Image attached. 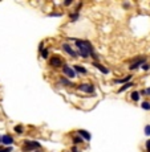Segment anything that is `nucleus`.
<instances>
[{
    "mask_svg": "<svg viewBox=\"0 0 150 152\" xmlns=\"http://www.w3.org/2000/svg\"><path fill=\"white\" fill-rule=\"evenodd\" d=\"M75 44L76 46L78 48V54L80 57L82 58H88L93 54L94 52V49H93V45L87 40H78V38H75Z\"/></svg>",
    "mask_w": 150,
    "mask_h": 152,
    "instance_id": "f257e3e1",
    "label": "nucleus"
},
{
    "mask_svg": "<svg viewBox=\"0 0 150 152\" xmlns=\"http://www.w3.org/2000/svg\"><path fill=\"white\" fill-rule=\"evenodd\" d=\"M41 147V144L39 142L35 140H25L23 146V151L24 152H31V151H37L39 148Z\"/></svg>",
    "mask_w": 150,
    "mask_h": 152,
    "instance_id": "f03ea898",
    "label": "nucleus"
},
{
    "mask_svg": "<svg viewBox=\"0 0 150 152\" xmlns=\"http://www.w3.org/2000/svg\"><path fill=\"white\" fill-rule=\"evenodd\" d=\"M146 63V57H137L136 60H133V62L129 65L130 70H136L138 68H142V66Z\"/></svg>",
    "mask_w": 150,
    "mask_h": 152,
    "instance_id": "7ed1b4c3",
    "label": "nucleus"
},
{
    "mask_svg": "<svg viewBox=\"0 0 150 152\" xmlns=\"http://www.w3.org/2000/svg\"><path fill=\"white\" fill-rule=\"evenodd\" d=\"M49 65L53 66V68H60V66L65 65V62H64V60L60 56H53V57L49 58Z\"/></svg>",
    "mask_w": 150,
    "mask_h": 152,
    "instance_id": "20e7f679",
    "label": "nucleus"
},
{
    "mask_svg": "<svg viewBox=\"0 0 150 152\" xmlns=\"http://www.w3.org/2000/svg\"><path fill=\"white\" fill-rule=\"evenodd\" d=\"M63 73H64V75H65L66 78H75L76 75H77L76 70L73 69V68H70L69 65H66V63L63 66Z\"/></svg>",
    "mask_w": 150,
    "mask_h": 152,
    "instance_id": "39448f33",
    "label": "nucleus"
},
{
    "mask_svg": "<svg viewBox=\"0 0 150 152\" xmlns=\"http://www.w3.org/2000/svg\"><path fill=\"white\" fill-rule=\"evenodd\" d=\"M77 89L80 91H84V93H88V94H92L94 93V86H93L92 83H80L77 86Z\"/></svg>",
    "mask_w": 150,
    "mask_h": 152,
    "instance_id": "423d86ee",
    "label": "nucleus"
},
{
    "mask_svg": "<svg viewBox=\"0 0 150 152\" xmlns=\"http://www.w3.org/2000/svg\"><path fill=\"white\" fill-rule=\"evenodd\" d=\"M63 49H64V52L68 53L70 57H75L76 58V57H78V56H80V54H78V52H76L75 49L70 46V44H68V43H64L63 44Z\"/></svg>",
    "mask_w": 150,
    "mask_h": 152,
    "instance_id": "0eeeda50",
    "label": "nucleus"
},
{
    "mask_svg": "<svg viewBox=\"0 0 150 152\" xmlns=\"http://www.w3.org/2000/svg\"><path fill=\"white\" fill-rule=\"evenodd\" d=\"M92 65L94 66L96 69H98V70H100V72H101V73H104V74H109V73H110V70L108 69L106 66L101 65V63H100V62H97V61H93V62H92Z\"/></svg>",
    "mask_w": 150,
    "mask_h": 152,
    "instance_id": "6e6552de",
    "label": "nucleus"
},
{
    "mask_svg": "<svg viewBox=\"0 0 150 152\" xmlns=\"http://www.w3.org/2000/svg\"><path fill=\"white\" fill-rule=\"evenodd\" d=\"M1 143L7 147H11L12 143H13V138H12L11 135H3L1 136Z\"/></svg>",
    "mask_w": 150,
    "mask_h": 152,
    "instance_id": "1a4fd4ad",
    "label": "nucleus"
},
{
    "mask_svg": "<svg viewBox=\"0 0 150 152\" xmlns=\"http://www.w3.org/2000/svg\"><path fill=\"white\" fill-rule=\"evenodd\" d=\"M77 134L80 135V136H81L82 139H84V140H87V142H89L90 139H92V135H90V132L85 131V130H78Z\"/></svg>",
    "mask_w": 150,
    "mask_h": 152,
    "instance_id": "9d476101",
    "label": "nucleus"
},
{
    "mask_svg": "<svg viewBox=\"0 0 150 152\" xmlns=\"http://www.w3.org/2000/svg\"><path fill=\"white\" fill-rule=\"evenodd\" d=\"M130 79H132V74H129L127 77H124V78H120V79H115L114 81V83H127V82H130Z\"/></svg>",
    "mask_w": 150,
    "mask_h": 152,
    "instance_id": "9b49d317",
    "label": "nucleus"
},
{
    "mask_svg": "<svg viewBox=\"0 0 150 152\" xmlns=\"http://www.w3.org/2000/svg\"><path fill=\"white\" fill-rule=\"evenodd\" d=\"M73 69L76 70V73H80V74H87L88 73V70L85 69V68H82V66H80V65H75L73 66Z\"/></svg>",
    "mask_w": 150,
    "mask_h": 152,
    "instance_id": "f8f14e48",
    "label": "nucleus"
},
{
    "mask_svg": "<svg viewBox=\"0 0 150 152\" xmlns=\"http://www.w3.org/2000/svg\"><path fill=\"white\" fill-rule=\"evenodd\" d=\"M134 86V83L132 82V81H130V82H127V83H125L124 86L122 87H120V90H118V93H124V91H126L127 89H130V87H133Z\"/></svg>",
    "mask_w": 150,
    "mask_h": 152,
    "instance_id": "ddd939ff",
    "label": "nucleus"
},
{
    "mask_svg": "<svg viewBox=\"0 0 150 152\" xmlns=\"http://www.w3.org/2000/svg\"><path fill=\"white\" fill-rule=\"evenodd\" d=\"M60 83H61V85H64V86H73L72 81H69L66 77H61L60 78Z\"/></svg>",
    "mask_w": 150,
    "mask_h": 152,
    "instance_id": "4468645a",
    "label": "nucleus"
},
{
    "mask_svg": "<svg viewBox=\"0 0 150 152\" xmlns=\"http://www.w3.org/2000/svg\"><path fill=\"white\" fill-rule=\"evenodd\" d=\"M130 98H132V100L137 102V100H139V98H141V93L139 91H133L132 95H130Z\"/></svg>",
    "mask_w": 150,
    "mask_h": 152,
    "instance_id": "2eb2a0df",
    "label": "nucleus"
},
{
    "mask_svg": "<svg viewBox=\"0 0 150 152\" xmlns=\"http://www.w3.org/2000/svg\"><path fill=\"white\" fill-rule=\"evenodd\" d=\"M72 140H73V143H75V144H81L82 142H84V139L81 138L80 135H77V136H73Z\"/></svg>",
    "mask_w": 150,
    "mask_h": 152,
    "instance_id": "dca6fc26",
    "label": "nucleus"
},
{
    "mask_svg": "<svg viewBox=\"0 0 150 152\" xmlns=\"http://www.w3.org/2000/svg\"><path fill=\"white\" fill-rule=\"evenodd\" d=\"M23 131H24V127L21 126V124H18V126H15V132H16V134H21Z\"/></svg>",
    "mask_w": 150,
    "mask_h": 152,
    "instance_id": "f3484780",
    "label": "nucleus"
},
{
    "mask_svg": "<svg viewBox=\"0 0 150 152\" xmlns=\"http://www.w3.org/2000/svg\"><path fill=\"white\" fill-rule=\"evenodd\" d=\"M78 16H80V15L76 13V12H75V13H70V16H69V17H70V21H72V23H75V21L78 19Z\"/></svg>",
    "mask_w": 150,
    "mask_h": 152,
    "instance_id": "a211bd4d",
    "label": "nucleus"
},
{
    "mask_svg": "<svg viewBox=\"0 0 150 152\" xmlns=\"http://www.w3.org/2000/svg\"><path fill=\"white\" fill-rule=\"evenodd\" d=\"M48 54H49V50H48V49H44L43 52L40 53V56H41L43 58H48Z\"/></svg>",
    "mask_w": 150,
    "mask_h": 152,
    "instance_id": "6ab92c4d",
    "label": "nucleus"
},
{
    "mask_svg": "<svg viewBox=\"0 0 150 152\" xmlns=\"http://www.w3.org/2000/svg\"><path fill=\"white\" fill-rule=\"evenodd\" d=\"M13 148L12 147H3V148H0V152H12Z\"/></svg>",
    "mask_w": 150,
    "mask_h": 152,
    "instance_id": "aec40b11",
    "label": "nucleus"
},
{
    "mask_svg": "<svg viewBox=\"0 0 150 152\" xmlns=\"http://www.w3.org/2000/svg\"><path fill=\"white\" fill-rule=\"evenodd\" d=\"M142 109L144 110H150V102H142Z\"/></svg>",
    "mask_w": 150,
    "mask_h": 152,
    "instance_id": "412c9836",
    "label": "nucleus"
},
{
    "mask_svg": "<svg viewBox=\"0 0 150 152\" xmlns=\"http://www.w3.org/2000/svg\"><path fill=\"white\" fill-rule=\"evenodd\" d=\"M141 95H150V87L149 89H144V90H141Z\"/></svg>",
    "mask_w": 150,
    "mask_h": 152,
    "instance_id": "4be33fe9",
    "label": "nucleus"
},
{
    "mask_svg": "<svg viewBox=\"0 0 150 152\" xmlns=\"http://www.w3.org/2000/svg\"><path fill=\"white\" fill-rule=\"evenodd\" d=\"M48 16H49V17H60L61 15H60V13H55V12H51Z\"/></svg>",
    "mask_w": 150,
    "mask_h": 152,
    "instance_id": "5701e85b",
    "label": "nucleus"
},
{
    "mask_svg": "<svg viewBox=\"0 0 150 152\" xmlns=\"http://www.w3.org/2000/svg\"><path fill=\"white\" fill-rule=\"evenodd\" d=\"M145 135H146V136L150 135V124H147V126L145 127Z\"/></svg>",
    "mask_w": 150,
    "mask_h": 152,
    "instance_id": "b1692460",
    "label": "nucleus"
},
{
    "mask_svg": "<svg viewBox=\"0 0 150 152\" xmlns=\"http://www.w3.org/2000/svg\"><path fill=\"white\" fill-rule=\"evenodd\" d=\"M43 50H44V43H43V41H41V43H40V45H39V52H43Z\"/></svg>",
    "mask_w": 150,
    "mask_h": 152,
    "instance_id": "393cba45",
    "label": "nucleus"
},
{
    "mask_svg": "<svg viewBox=\"0 0 150 152\" xmlns=\"http://www.w3.org/2000/svg\"><path fill=\"white\" fill-rule=\"evenodd\" d=\"M70 152H80V151L77 149V147L76 146H73V147H70Z\"/></svg>",
    "mask_w": 150,
    "mask_h": 152,
    "instance_id": "a878e982",
    "label": "nucleus"
},
{
    "mask_svg": "<svg viewBox=\"0 0 150 152\" xmlns=\"http://www.w3.org/2000/svg\"><path fill=\"white\" fill-rule=\"evenodd\" d=\"M142 69H144V70H149L150 69V65H149V63H145V65L142 66Z\"/></svg>",
    "mask_w": 150,
    "mask_h": 152,
    "instance_id": "bb28decb",
    "label": "nucleus"
},
{
    "mask_svg": "<svg viewBox=\"0 0 150 152\" xmlns=\"http://www.w3.org/2000/svg\"><path fill=\"white\" fill-rule=\"evenodd\" d=\"M146 149H147V152H150V139L146 142Z\"/></svg>",
    "mask_w": 150,
    "mask_h": 152,
    "instance_id": "cd10ccee",
    "label": "nucleus"
},
{
    "mask_svg": "<svg viewBox=\"0 0 150 152\" xmlns=\"http://www.w3.org/2000/svg\"><path fill=\"white\" fill-rule=\"evenodd\" d=\"M72 3H73L72 0H68V1H65V3H64V6H70Z\"/></svg>",
    "mask_w": 150,
    "mask_h": 152,
    "instance_id": "c85d7f7f",
    "label": "nucleus"
},
{
    "mask_svg": "<svg viewBox=\"0 0 150 152\" xmlns=\"http://www.w3.org/2000/svg\"><path fill=\"white\" fill-rule=\"evenodd\" d=\"M129 7H130V6H129V4H126V3H124V8H129Z\"/></svg>",
    "mask_w": 150,
    "mask_h": 152,
    "instance_id": "c756f323",
    "label": "nucleus"
},
{
    "mask_svg": "<svg viewBox=\"0 0 150 152\" xmlns=\"http://www.w3.org/2000/svg\"><path fill=\"white\" fill-rule=\"evenodd\" d=\"M0 143H1V136H0Z\"/></svg>",
    "mask_w": 150,
    "mask_h": 152,
    "instance_id": "7c9ffc66",
    "label": "nucleus"
},
{
    "mask_svg": "<svg viewBox=\"0 0 150 152\" xmlns=\"http://www.w3.org/2000/svg\"><path fill=\"white\" fill-rule=\"evenodd\" d=\"M36 152H40V151H36Z\"/></svg>",
    "mask_w": 150,
    "mask_h": 152,
    "instance_id": "2f4dec72",
    "label": "nucleus"
}]
</instances>
